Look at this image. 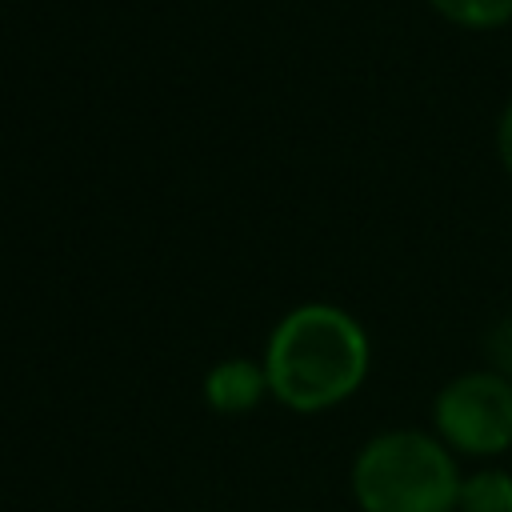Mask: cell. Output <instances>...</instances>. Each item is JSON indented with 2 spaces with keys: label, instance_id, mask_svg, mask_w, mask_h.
I'll return each mask as SVG.
<instances>
[{
  "label": "cell",
  "instance_id": "6da1fadb",
  "mask_svg": "<svg viewBox=\"0 0 512 512\" xmlns=\"http://www.w3.org/2000/svg\"><path fill=\"white\" fill-rule=\"evenodd\" d=\"M268 396L288 412L316 416L344 404L368 376L372 344L364 324L336 304H296L264 344Z\"/></svg>",
  "mask_w": 512,
  "mask_h": 512
},
{
  "label": "cell",
  "instance_id": "7a4b0ae2",
  "mask_svg": "<svg viewBox=\"0 0 512 512\" xmlns=\"http://www.w3.org/2000/svg\"><path fill=\"white\" fill-rule=\"evenodd\" d=\"M460 480L452 448L420 428L376 432L348 472L360 512H456Z\"/></svg>",
  "mask_w": 512,
  "mask_h": 512
},
{
  "label": "cell",
  "instance_id": "3957f363",
  "mask_svg": "<svg viewBox=\"0 0 512 512\" xmlns=\"http://www.w3.org/2000/svg\"><path fill=\"white\" fill-rule=\"evenodd\" d=\"M436 436L464 456H496L512 448V380L492 368L448 380L432 400Z\"/></svg>",
  "mask_w": 512,
  "mask_h": 512
},
{
  "label": "cell",
  "instance_id": "277c9868",
  "mask_svg": "<svg viewBox=\"0 0 512 512\" xmlns=\"http://www.w3.org/2000/svg\"><path fill=\"white\" fill-rule=\"evenodd\" d=\"M268 396V376L260 360L224 356L204 372V400L220 416H244Z\"/></svg>",
  "mask_w": 512,
  "mask_h": 512
},
{
  "label": "cell",
  "instance_id": "5b68a950",
  "mask_svg": "<svg viewBox=\"0 0 512 512\" xmlns=\"http://www.w3.org/2000/svg\"><path fill=\"white\" fill-rule=\"evenodd\" d=\"M456 512H512V472L480 468L460 480Z\"/></svg>",
  "mask_w": 512,
  "mask_h": 512
},
{
  "label": "cell",
  "instance_id": "8992f818",
  "mask_svg": "<svg viewBox=\"0 0 512 512\" xmlns=\"http://www.w3.org/2000/svg\"><path fill=\"white\" fill-rule=\"evenodd\" d=\"M448 24H460L468 32H488L512 24V0H428Z\"/></svg>",
  "mask_w": 512,
  "mask_h": 512
},
{
  "label": "cell",
  "instance_id": "52a82bcc",
  "mask_svg": "<svg viewBox=\"0 0 512 512\" xmlns=\"http://www.w3.org/2000/svg\"><path fill=\"white\" fill-rule=\"evenodd\" d=\"M484 356H488V368L500 372L504 380H512V316L496 320L484 336Z\"/></svg>",
  "mask_w": 512,
  "mask_h": 512
},
{
  "label": "cell",
  "instance_id": "ba28073f",
  "mask_svg": "<svg viewBox=\"0 0 512 512\" xmlns=\"http://www.w3.org/2000/svg\"><path fill=\"white\" fill-rule=\"evenodd\" d=\"M496 152H500V164H504L508 176H512V100L504 104L500 124H496Z\"/></svg>",
  "mask_w": 512,
  "mask_h": 512
}]
</instances>
